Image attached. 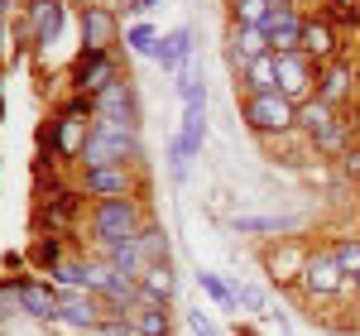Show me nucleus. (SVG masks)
I'll return each instance as SVG.
<instances>
[{"mask_svg":"<svg viewBox=\"0 0 360 336\" xmlns=\"http://www.w3.org/2000/svg\"><path fill=\"white\" fill-rule=\"evenodd\" d=\"M10 5H15V0H0V20H5V15H10Z\"/></svg>","mask_w":360,"mask_h":336,"instance_id":"nucleus-38","label":"nucleus"},{"mask_svg":"<svg viewBox=\"0 0 360 336\" xmlns=\"http://www.w3.org/2000/svg\"><path fill=\"white\" fill-rule=\"evenodd\" d=\"M86 120H91V115L58 111V120H53V135H44L49 154H58V159H82V144H86V135H91V125H86Z\"/></svg>","mask_w":360,"mask_h":336,"instance_id":"nucleus-7","label":"nucleus"},{"mask_svg":"<svg viewBox=\"0 0 360 336\" xmlns=\"http://www.w3.org/2000/svg\"><path fill=\"white\" fill-rule=\"evenodd\" d=\"M317 63L307 53H278V91L293 101V106H303V101H312L317 96Z\"/></svg>","mask_w":360,"mask_h":336,"instance_id":"nucleus-4","label":"nucleus"},{"mask_svg":"<svg viewBox=\"0 0 360 336\" xmlns=\"http://www.w3.org/2000/svg\"><path fill=\"white\" fill-rule=\"evenodd\" d=\"M240 336H259V332H250V327H240Z\"/></svg>","mask_w":360,"mask_h":336,"instance_id":"nucleus-39","label":"nucleus"},{"mask_svg":"<svg viewBox=\"0 0 360 336\" xmlns=\"http://www.w3.org/2000/svg\"><path fill=\"white\" fill-rule=\"evenodd\" d=\"M231 293H236V308H245V312H264V293H259V288H245V283H236Z\"/></svg>","mask_w":360,"mask_h":336,"instance_id":"nucleus-33","label":"nucleus"},{"mask_svg":"<svg viewBox=\"0 0 360 336\" xmlns=\"http://www.w3.org/2000/svg\"><path fill=\"white\" fill-rule=\"evenodd\" d=\"M346 96H351V67H346V63H327V67L317 72V101L341 106Z\"/></svg>","mask_w":360,"mask_h":336,"instance_id":"nucleus-20","label":"nucleus"},{"mask_svg":"<svg viewBox=\"0 0 360 336\" xmlns=\"http://www.w3.org/2000/svg\"><path fill=\"white\" fill-rule=\"evenodd\" d=\"M0 111H5V106H0Z\"/></svg>","mask_w":360,"mask_h":336,"instance_id":"nucleus-42","label":"nucleus"},{"mask_svg":"<svg viewBox=\"0 0 360 336\" xmlns=\"http://www.w3.org/2000/svg\"><path fill=\"white\" fill-rule=\"evenodd\" d=\"M303 15L298 10H274L269 20H264V34H269V44H274V53H303Z\"/></svg>","mask_w":360,"mask_h":336,"instance_id":"nucleus-12","label":"nucleus"},{"mask_svg":"<svg viewBox=\"0 0 360 336\" xmlns=\"http://www.w3.org/2000/svg\"><path fill=\"white\" fill-rule=\"evenodd\" d=\"M130 322H135V336H168V332H173L168 308H135V312H130Z\"/></svg>","mask_w":360,"mask_h":336,"instance_id":"nucleus-24","label":"nucleus"},{"mask_svg":"<svg viewBox=\"0 0 360 336\" xmlns=\"http://www.w3.org/2000/svg\"><path fill=\"white\" fill-rule=\"evenodd\" d=\"M317 154H346V149H351V144H346V120H336L332 130H327V135H317Z\"/></svg>","mask_w":360,"mask_h":336,"instance_id":"nucleus-31","label":"nucleus"},{"mask_svg":"<svg viewBox=\"0 0 360 336\" xmlns=\"http://www.w3.org/2000/svg\"><path fill=\"white\" fill-rule=\"evenodd\" d=\"M77 207H82L77 193L49 197V207H39V226H44L49 235H63V231H72V221H77Z\"/></svg>","mask_w":360,"mask_h":336,"instance_id":"nucleus-17","label":"nucleus"},{"mask_svg":"<svg viewBox=\"0 0 360 336\" xmlns=\"http://www.w3.org/2000/svg\"><path fill=\"white\" fill-rule=\"evenodd\" d=\"M139 250H144V259H149V264H168L173 240H168L164 226H144V231H139Z\"/></svg>","mask_w":360,"mask_h":336,"instance_id":"nucleus-25","label":"nucleus"},{"mask_svg":"<svg viewBox=\"0 0 360 336\" xmlns=\"http://www.w3.org/2000/svg\"><path fill=\"white\" fill-rule=\"evenodd\" d=\"M106 264H111L115 274H125V279H135L149 269V259H144V250H139V240H120V245H106Z\"/></svg>","mask_w":360,"mask_h":336,"instance_id":"nucleus-21","label":"nucleus"},{"mask_svg":"<svg viewBox=\"0 0 360 336\" xmlns=\"http://www.w3.org/2000/svg\"><path fill=\"white\" fill-rule=\"evenodd\" d=\"M115 44V15L106 5H86L82 10V53H111Z\"/></svg>","mask_w":360,"mask_h":336,"instance_id":"nucleus-11","label":"nucleus"},{"mask_svg":"<svg viewBox=\"0 0 360 336\" xmlns=\"http://www.w3.org/2000/svg\"><path fill=\"white\" fill-rule=\"evenodd\" d=\"M274 15L269 0H231V25H250V29H264V20Z\"/></svg>","mask_w":360,"mask_h":336,"instance_id":"nucleus-27","label":"nucleus"},{"mask_svg":"<svg viewBox=\"0 0 360 336\" xmlns=\"http://www.w3.org/2000/svg\"><path fill=\"white\" fill-rule=\"evenodd\" d=\"M278 91V53H264L245 67V96H269Z\"/></svg>","mask_w":360,"mask_h":336,"instance_id":"nucleus-22","label":"nucleus"},{"mask_svg":"<svg viewBox=\"0 0 360 336\" xmlns=\"http://www.w3.org/2000/svg\"><path fill=\"white\" fill-rule=\"evenodd\" d=\"M111 82H120V72H115V58L111 53H82L77 58V72H72V86L82 91V96H101Z\"/></svg>","mask_w":360,"mask_h":336,"instance_id":"nucleus-9","label":"nucleus"},{"mask_svg":"<svg viewBox=\"0 0 360 336\" xmlns=\"http://www.w3.org/2000/svg\"><path fill=\"white\" fill-rule=\"evenodd\" d=\"M303 264H307V250H303V245H288L283 254H269V269H274V279H278V269H293V274H303Z\"/></svg>","mask_w":360,"mask_h":336,"instance_id":"nucleus-32","label":"nucleus"},{"mask_svg":"<svg viewBox=\"0 0 360 336\" xmlns=\"http://www.w3.org/2000/svg\"><path fill=\"white\" fill-rule=\"evenodd\" d=\"M101 298L96 293H72V288H58V322H72L77 332H96L101 327Z\"/></svg>","mask_w":360,"mask_h":336,"instance_id":"nucleus-8","label":"nucleus"},{"mask_svg":"<svg viewBox=\"0 0 360 336\" xmlns=\"http://www.w3.org/2000/svg\"><path fill=\"white\" fill-rule=\"evenodd\" d=\"M188 58H193V34L188 29H173L159 39V49H154V63L164 67V72H183L188 67Z\"/></svg>","mask_w":360,"mask_h":336,"instance_id":"nucleus-18","label":"nucleus"},{"mask_svg":"<svg viewBox=\"0 0 360 336\" xmlns=\"http://www.w3.org/2000/svg\"><path fill=\"white\" fill-rule=\"evenodd\" d=\"M341 168H346L351 178H360V144H351V149L341 154Z\"/></svg>","mask_w":360,"mask_h":336,"instance_id":"nucleus-35","label":"nucleus"},{"mask_svg":"<svg viewBox=\"0 0 360 336\" xmlns=\"http://www.w3.org/2000/svg\"><path fill=\"white\" fill-rule=\"evenodd\" d=\"M336 264H341V274L346 279H356L360 274V235H346V240H336Z\"/></svg>","mask_w":360,"mask_h":336,"instance_id":"nucleus-29","label":"nucleus"},{"mask_svg":"<svg viewBox=\"0 0 360 336\" xmlns=\"http://www.w3.org/2000/svg\"><path fill=\"white\" fill-rule=\"evenodd\" d=\"M293 217H236L231 221V231L236 235H269V231H293Z\"/></svg>","mask_w":360,"mask_h":336,"instance_id":"nucleus-26","label":"nucleus"},{"mask_svg":"<svg viewBox=\"0 0 360 336\" xmlns=\"http://www.w3.org/2000/svg\"><path fill=\"white\" fill-rule=\"evenodd\" d=\"M91 240L106 250V245H120V240H139V231H144V212H139V197H106V202H96L91 207Z\"/></svg>","mask_w":360,"mask_h":336,"instance_id":"nucleus-2","label":"nucleus"},{"mask_svg":"<svg viewBox=\"0 0 360 336\" xmlns=\"http://www.w3.org/2000/svg\"><path fill=\"white\" fill-rule=\"evenodd\" d=\"M82 197H135V168L130 164H106V168H82Z\"/></svg>","mask_w":360,"mask_h":336,"instance_id":"nucleus-6","label":"nucleus"},{"mask_svg":"<svg viewBox=\"0 0 360 336\" xmlns=\"http://www.w3.org/2000/svg\"><path fill=\"white\" fill-rule=\"evenodd\" d=\"M351 288H356V293H360V274H356V279H351Z\"/></svg>","mask_w":360,"mask_h":336,"instance_id":"nucleus-40","label":"nucleus"},{"mask_svg":"<svg viewBox=\"0 0 360 336\" xmlns=\"http://www.w3.org/2000/svg\"><path fill=\"white\" fill-rule=\"evenodd\" d=\"M274 53V44H269V34L264 29H250V25H231V63L245 72L255 58Z\"/></svg>","mask_w":360,"mask_h":336,"instance_id":"nucleus-13","label":"nucleus"},{"mask_svg":"<svg viewBox=\"0 0 360 336\" xmlns=\"http://www.w3.org/2000/svg\"><path fill=\"white\" fill-rule=\"evenodd\" d=\"M29 259H34L39 269H49V274H53L58 264H63V245H58V235H39V240L29 245Z\"/></svg>","mask_w":360,"mask_h":336,"instance_id":"nucleus-28","label":"nucleus"},{"mask_svg":"<svg viewBox=\"0 0 360 336\" xmlns=\"http://www.w3.org/2000/svg\"><path fill=\"white\" fill-rule=\"evenodd\" d=\"M173 264H149L144 274H139V308H168V298H173Z\"/></svg>","mask_w":360,"mask_h":336,"instance_id":"nucleus-15","label":"nucleus"},{"mask_svg":"<svg viewBox=\"0 0 360 336\" xmlns=\"http://www.w3.org/2000/svg\"><path fill=\"white\" fill-rule=\"evenodd\" d=\"M240 120H245L255 135H288V130H298V106H293L283 91H269V96H245Z\"/></svg>","mask_w":360,"mask_h":336,"instance_id":"nucleus-3","label":"nucleus"},{"mask_svg":"<svg viewBox=\"0 0 360 336\" xmlns=\"http://www.w3.org/2000/svg\"><path fill=\"white\" fill-rule=\"evenodd\" d=\"M10 298H15V293H10V283H0V317L10 312Z\"/></svg>","mask_w":360,"mask_h":336,"instance_id":"nucleus-36","label":"nucleus"},{"mask_svg":"<svg viewBox=\"0 0 360 336\" xmlns=\"http://www.w3.org/2000/svg\"><path fill=\"white\" fill-rule=\"evenodd\" d=\"M188 327H193L197 336H221V332H217V322H212V312H188Z\"/></svg>","mask_w":360,"mask_h":336,"instance_id":"nucleus-34","label":"nucleus"},{"mask_svg":"<svg viewBox=\"0 0 360 336\" xmlns=\"http://www.w3.org/2000/svg\"><path fill=\"white\" fill-rule=\"evenodd\" d=\"M125 44H130V53H144V58H154V49H159V34L149 25H135L130 34H125Z\"/></svg>","mask_w":360,"mask_h":336,"instance_id":"nucleus-30","label":"nucleus"},{"mask_svg":"<svg viewBox=\"0 0 360 336\" xmlns=\"http://www.w3.org/2000/svg\"><path fill=\"white\" fill-rule=\"evenodd\" d=\"M63 20H68V10H63V0H34L29 5V25H34V44H58V34H63Z\"/></svg>","mask_w":360,"mask_h":336,"instance_id":"nucleus-16","label":"nucleus"},{"mask_svg":"<svg viewBox=\"0 0 360 336\" xmlns=\"http://www.w3.org/2000/svg\"><path fill=\"white\" fill-rule=\"evenodd\" d=\"M144 159V144L139 130L125 120H91V135L82 144V168H106V164H139Z\"/></svg>","mask_w":360,"mask_h":336,"instance_id":"nucleus-1","label":"nucleus"},{"mask_svg":"<svg viewBox=\"0 0 360 336\" xmlns=\"http://www.w3.org/2000/svg\"><path fill=\"white\" fill-rule=\"evenodd\" d=\"M298 283H303L307 298H336L351 279L341 274V264H336L332 250H312V254H307V264H303V274H298Z\"/></svg>","mask_w":360,"mask_h":336,"instance_id":"nucleus-5","label":"nucleus"},{"mask_svg":"<svg viewBox=\"0 0 360 336\" xmlns=\"http://www.w3.org/2000/svg\"><path fill=\"white\" fill-rule=\"evenodd\" d=\"M91 120H125V125H135V86H130V77L111 82L96 96V115Z\"/></svg>","mask_w":360,"mask_h":336,"instance_id":"nucleus-14","label":"nucleus"},{"mask_svg":"<svg viewBox=\"0 0 360 336\" xmlns=\"http://www.w3.org/2000/svg\"><path fill=\"white\" fill-rule=\"evenodd\" d=\"M10 293H15V303L29 312V317H39V322H53L58 317V293L49 283L39 279H10Z\"/></svg>","mask_w":360,"mask_h":336,"instance_id":"nucleus-10","label":"nucleus"},{"mask_svg":"<svg viewBox=\"0 0 360 336\" xmlns=\"http://www.w3.org/2000/svg\"><path fill=\"white\" fill-rule=\"evenodd\" d=\"M336 106H327V101H317V96H312V101H303V106H298V130H303L307 140H317V135H327V130H332L336 125Z\"/></svg>","mask_w":360,"mask_h":336,"instance_id":"nucleus-23","label":"nucleus"},{"mask_svg":"<svg viewBox=\"0 0 360 336\" xmlns=\"http://www.w3.org/2000/svg\"><path fill=\"white\" fill-rule=\"evenodd\" d=\"M274 10H298V0H269Z\"/></svg>","mask_w":360,"mask_h":336,"instance_id":"nucleus-37","label":"nucleus"},{"mask_svg":"<svg viewBox=\"0 0 360 336\" xmlns=\"http://www.w3.org/2000/svg\"><path fill=\"white\" fill-rule=\"evenodd\" d=\"M303 53L312 58L317 67H327V63H332L336 34H332V25H327V20H307V25H303Z\"/></svg>","mask_w":360,"mask_h":336,"instance_id":"nucleus-19","label":"nucleus"},{"mask_svg":"<svg viewBox=\"0 0 360 336\" xmlns=\"http://www.w3.org/2000/svg\"><path fill=\"white\" fill-rule=\"evenodd\" d=\"M82 336H96V332H82Z\"/></svg>","mask_w":360,"mask_h":336,"instance_id":"nucleus-41","label":"nucleus"}]
</instances>
